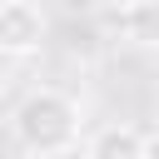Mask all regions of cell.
Listing matches in <instances>:
<instances>
[{
	"instance_id": "cell-7",
	"label": "cell",
	"mask_w": 159,
	"mask_h": 159,
	"mask_svg": "<svg viewBox=\"0 0 159 159\" xmlns=\"http://www.w3.org/2000/svg\"><path fill=\"white\" fill-rule=\"evenodd\" d=\"M84 5H89V0H84Z\"/></svg>"
},
{
	"instance_id": "cell-4",
	"label": "cell",
	"mask_w": 159,
	"mask_h": 159,
	"mask_svg": "<svg viewBox=\"0 0 159 159\" xmlns=\"http://www.w3.org/2000/svg\"><path fill=\"white\" fill-rule=\"evenodd\" d=\"M119 30L139 50H159V0H129L119 10Z\"/></svg>"
},
{
	"instance_id": "cell-3",
	"label": "cell",
	"mask_w": 159,
	"mask_h": 159,
	"mask_svg": "<svg viewBox=\"0 0 159 159\" xmlns=\"http://www.w3.org/2000/svg\"><path fill=\"white\" fill-rule=\"evenodd\" d=\"M80 144L94 159H144V129H134V124H104Z\"/></svg>"
},
{
	"instance_id": "cell-1",
	"label": "cell",
	"mask_w": 159,
	"mask_h": 159,
	"mask_svg": "<svg viewBox=\"0 0 159 159\" xmlns=\"http://www.w3.org/2000/svg\"><path fill=\"white\" fill-rule=\"evenodd\" d=\"M80 99L65 89H30L10 114L20 154H70L80 149Z\"/></svg>"
},
{
	"instance_id": "cell-2",
	"label": "cell",
	"mask_w": 159,
	"mask_h": 159,
	"mask_svg": "<svg viewBox=\"0 0 159 159\" xmlns=\"http://www.w3.org/2000/svg\"><path fill=\"white\" fill-rule=\"evenodd\" d=\"M45 30H50V20L35 0H0V55L5 60L40 55Z\"/></svg>"
},
{
	"instance_id": "cell-6",
	"label": "cell",
	"mask_w": 159,
	"mask_h": 159,
	"mask_svg": "<svg viewBox=\"0 0 159 159\" xmlns=\"http://www.w3.org/2000/svg\"><path fill=\"white\" fill-rule=\"evenodd\" d=\"M94 5H109V10H124L129 0H94Z\"/></svg>"
},
{
	"instance_id": "cell-5",
	"label": "cell",
	"mask_w": 159,
	"mask_h": 159,
	"mask_svg": "<svg viewBox=\"0 0 159 159\" xmlns=\"http://www.w3.org/2000/svg\"><path fill=\"white\" fill-rule=\"evenodd\" d=\"M144 159H159V129L144 134Z\"/></svg>"
}]
</instances>
